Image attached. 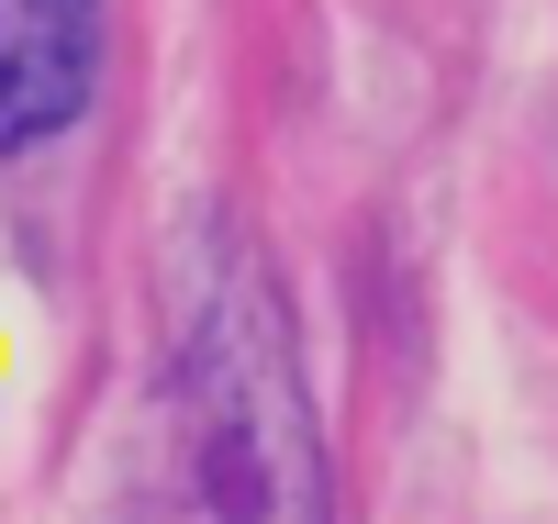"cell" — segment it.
I'll return each instance as SVG.
<instances>
[{
  "instance_id": "obj_1",
  "label": "cell",
  "mask_w": 558,
  "mask_h": 524,
  "mask_svg": "<svg viewBox=\"0 0 558 524\" xmlns=\"http://www.w3.org/2000/svg\"><path fill=\"white\" fill-rule=\"evenodd\" d=\"M123 524H336L302 346L246 246H202L179 324L146 368V447Z\"/></svg>"
},
{
  "instance_id": "obj_2",
  "label": "cell",
  "mask_w": 558,
  "mask_h": 524,
  "mask_svg": "<svg viewBox=\"0 0 558 524\" xmlns=\"http://www.w3.org/2000/svg\"><path fill=\"white\" fill-rule=\"evenodd\" d=\"M101 0H0V157H34L89 112Z\"/></svg>"
}]
</instances>
